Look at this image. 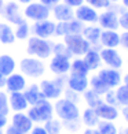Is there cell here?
Returning a JSON list of instances; mask_svg holds the SVG:
<instances>
[{
  "label": "cell",
  "instance_id": "42",
  "mask_svg": "<svg viewBox=\"0 0 128 134\" xmlns=\"http://www.w3.org/2000/svg\"><path fill=\"white\" fill-rule=\"evenodd\" d=\"M65 99H68L73 103H78V100H80V97H78V93L75 92V90H72V89H66L65 90Z\"/></svg>",
  "mask_w": 128,
  "mask_h": 134
},
{
  "label": "cell",
  "instance_id": "5",
  "mask_svg": "<svg viewBox=\"0 0 128 134\" xmlns=\"http://www.w3.org/2000/svg\"><path fill=\"white\" fill-rule=\"evenodd\" d=\"M19 69L23 72V75L30 77V78H39L44 74L46 67L41 60L35 59V58H25L21 60Z\"/></svg>",
  "mask_w": 128,
  "mask_h": 134
},
{
  "label": "cell",
  "instance_id": "7",
  "mask_svg": "<svg viewBox=\"0 0 128 134\" xmlns=\"http://www.w3.org/2000/svg\"><path fill=\"white\" fill-rule=\"evenodd\" d=\"M11 125H13L15 129H18L22 134H29L30 130L33 129V122L28 116V114L23 112H15L11 118Z\"/></svg>",
  "mask_w": 128,
  "mask_h": 134
},
{
  "label": "cell",
  "instance_id": "37",
  "mask_svg": "<svg viewBox=\"0 0 128 134\" xmlns=\"http://www.w3.org/2000/svg\"><path fill=\"white\" fill-rule=\"evenodd\" d=\"M62 125H63V129H66L70 133H76L80 130V127H81V122L80 119H75V120H65L62 122Z\"/></svg>",
  "mask_w": 128,
  "mask_h": 134
},
{
  "label": "cell",
  "instance_id": "28",
  "mask_svg": "<svg viewBox=\"0 0 128 134\" xmlns=\"http://www.w3.org/2000/svg\"><path fill=\"white\" fill-rule=\"evenodd\" d=\"M88 66L85 64V62L83 59H76L73 60V63H70V74L72 75H84L87 77L88 74Z\"/></svg>",
  "mask_w": 128,
  "mask_h": 134
},
{
  "label": "cell",
  "instance_id": "36",
  "mask_svg": "<svg viewBox=\"0 0 128 134\" xmlns=\"http://www.w3.org/2000/svg\"><path fill=\"white\" fill-rule=\"evenodd\" d=\"M83 29V22H80L78 19H72L68 22V34H81Z\"/></svg>",
  "mask_w": 128,
  "mask_h": 134
},
{
  "label": "cell",
  "instance_id": "59",
  "mask_svg": "<svg viewBox=\"0 0 128 134\" xmlns=\"http://www.w3.org/2000/svg\"><path fill=\"white\" fill-rule=\"evenodd\" d=\"M119 134H124V133H123V131H121V133H119Z\"/></svg>",
  "mask_w": 128,
  "mask_h": 134
},
{
  "label": "cell",
  "instance_id": "33",
  "mask_svg": "<svg viewBox=\"0 0 128 134\" xmlns=\"http://www.w3.org/2000/svg\"><path fill=\"white\" fill-rule=\"evenodd\" d=\"M114 93H116V99H117L119 105H123V107L128 105V86L120 85Z\"/></svg>",
  "mask_w": 128,
  "mask_h": 134
},
{
  "label": "cell",
  "instance_id": "22",
  "mask_svg": "<svg viewBox=\"0 0 128 134\" xmlns=\"http://www.w3.org/2000/svg\"><path fill=\"white\" fill-rule=\"evenodd\" d=\"M23 94H25L29 105H35L36 103H39L41 99H44L43 94H41L40 86H39V85H36V83H32L29 88H26L25 90H23Z\"/></svg>",
  "mask_w": 128,
  "mask_h": 134
},
{
  "label": "cell",
  "instance_id": "54",
  "mask_svg": "<svg viewBox=\"0 0 128 134\" xmlns=\"http://www.w3.org/2000/svg\"><path fill=\"white\" fill-rule=\"evenodd\" d=\"M19 3H23V4H26V3H32V0H18Z\"/></svg>",
  "mask_w": 128,
  "mask_h": 134
},
{
  "label": "cell",
  "instance_id": "34",
  "mask_svg": "<svg viewBox=\"0 0 128 134\" xmlns=\"http://www.w3.org/2000/svg\"><path fill=\"white\" fill-rule=\"evenodd\" d=\"M17 26L18 27H17V30L14 32L15 38H18V40H26L29 37V32H30V27L28 25V22L23 21L22 23H19V25H17Z\"/></svg>",
  "mask_w": 128,
  "mask_h": 134
},
{
  "label": "cell",
  "instance_id": "10",
  "mask_svg": "<svg viewBox=\"0 0 128 134\" xmlns=\"http://www.w3.org/2000/svg\"><path fill=\"white\" fill-rule=\"evenodd\" d=\"M33 34L40 38H48L52 34H55V23L44 19V21H37L33 26Z\"/></svg>",
  "mask_w": 128,
  "mask_h": 134
},
{
  "label": "cell",
  "instance_id": "43",
  "mask_svg": "<svg viewBox=\"0 0 128 134\" xmlns=\"http://www.w3.org/2000/svg\"><path fill=\"white\" fill-rule=\"evenodd\" d=\"M119 22H120V26L128 32V11H125L119 16Z\"/></svg>",
  "mask_w": 128,
  "mask_h": 134
},
{
  "label": "cell",
  "instance_id": "6",
  "mask_svg": "<svg viewBox=\"0 0 128 134\" xmlns=\"http://www.w3.org/2000/svg\"><path fill=\"white\" fill-rule=\"evenodd\" d=\"M25 16L35 22L48 19L50 16V7H47L43 3H29L25 8Z\"/></svg>",
  "mask_w": 128,
  "mask_h": 134
},
{
  "label": "cell",
  "instance_id": "44",
  "mask_svg": "<svg viewBox=\"0 0 128 134\" xmlns=\"http://www.w3.org/2000/svg\"><path fill=\"white\" fill-rule=\"evenodd\" d=\"M63 2H65V4L66 5H69V7H80V5L84 3V0H63Z\"/></svg>",
  "mask_w": 128,
  "mask_h": 134
},
{
  "label": "cell",
  "instance_id": "29",
  "mask_svg": "<svg viewBox=\"0 0 128 134\" xmlns=\"http://www.w3.org/2000/svg\"><path fill=\"white\" fill-rule=\"evenodd\" d=\"M83 93H84V100H85V103H87V105L90 108H96V107H99L103 103L102 97L98 93H95L92 89H87Z\"/></svg>",
  "mask_w": 128,
  "mask_h": 134
},
{
  "label": "cell",
  "instance_id": "58",
  "mask_svg": "<svg viewBox=\"0 0 128 134\" xmlns=\"http://www.w3.org/2000/svg\"><path fill=\"white\" fill-rule=\"evenodd\" d=\"M109 2H120V0H109Z\"/></svg>",
  "mask_w": 128,
  "mask_h": 134
},
{
  "label": "cell",
  "instance_id": "40",
  "mask_svg": "<svg viewBox=\"0 0 128 134\" xmlns=\"http://www.w3.org/2000/svg\"><path fill=\"white\" fill-rule=\"evenodd\" d=\"M55 34L57 36H68V22H58L55 25Z\"/></svg>",
  "mask_w": 128,
  "mask_h": 134
},
{
  "label": "cell",
  "instance_id": "19",
  "mask_svg": "<svg viewBox=\"0 0 128 134\" xmlns=\"http://www.w3.org/2000/svg\"><path fill=\"white\" fill-rule=\"evenodd\" d=\"M88 85H90V81L87 80V77L84 75H72L69 77L68 80V86L69 89L75 90L77 93H83L88 89Z\"/></svg>",
  "mask_w": 128,
  "mask_h": 134
},
{
  "label": "cell",
  "instance_id": "55",
  "mask_svg": "<svg viewBox=\"0 0 128 134\" xmlns=\"http://www.w3.org/2000/svg\"><path fill=\"white\" fill-rule=\"evenodd\" d=\"M124 85H125V86H128V74L124 77Z\"/></svg>",
  "mask_w": 128,
  "mask_h": 134
},
{
  "label": "cell",
  "instance_id": "14",
  "mask_svg": "<svg viewBox=\"0 0 128 134\" xmlns=\"http://www.w3.org/2000/svg\"><path fill=\"white\" fill-rule=\"evenodd\" d=\"M95 111L96 114H98V116L101 120H116L119 118V109L116 105H110V104H107V103L103 101L102 104L99 107H96L95 108Z\"/></svg>",
  "mask_w": 128,
  "mask_h": 134
},
{
  "label": "cell",
  "instance_id": "25",
  "mask_svg": "<svg viewBox=\"0 0 128 134\" xmlns=\"http://www.w3.org/2000/svg\"><path fill=\"white\" fill-rule=\"evenodd\" d=\"M84 62L85 64L88 66V69L90 70H95V69H98V67L101 66V62H102V59H101V55L98 51H95V49H90L87 53L84 55Z\"/></svg>",
  "mask_w": 128,
  "mask_h": 134
},
{
  "label": "cell",
  "instance_id": "17",
  "mask_svg": "<svg viewBox=\"0 0 128 134\" xmlns=\"http://www.w3.org/2000/svg\"><path fill=\"white\" fill-rule=\"evenodd\" d=\"M99 25L102 27H105V30H116L120 27V22H119V16L116 15L113 11H106L98 16Z\"/></svg>",
  "mask_w": 128,
  "mask_h": 134
},
{
  "label": "cell",
  "instance_id": "57",
  "mask_svg": "<svg viewBox=\"0 0 128 134\" xmlns=\"http://www.w3.org/2000/svg\"><path fill=\"white\" fill-rule=\"evenodd\" d=\"M0 134H4V131H3V129H0Z\"/></svg>",
  "mask_w": 128,
  "mask_h": 134
},
{
  "label": "cell",
  "instance_id": "8",
  "mask_svg": "<svg viewBox=\"0 0 128 134\" xmlns=\"http://www.w3.org/2000/svg\"><path fill=\"white\" fill-rule=\"evenodd\" d=\"M39 86H40L43 97L47 99V100H58L61 97V94H62V92H63V89L61 86H58L54 81L44 80V81L40 82Z\"/></svg>",
  "mask_w": 128,
  "mask_h": 134
},
{
  "label": "cell",
  "instance_id": "38",
  "mask_svg": "<svg viewBox=\"0 0 128 134\" xmlns=\"http://www.w3.org/2000/svg\"><path fill=\"white\" fill-rule=\"evenodd\" d=\"M10 112V105H8V96L4 92L0 90V114L8 115Z\"/></svg>",
  "mask_w": 128,
  "mask_h": 134
},
{
  "label": "cell",
  "instance_id": "46",
  "mask_svg": "<svg viewBox=\"0 0 128 134\" xmlns=\"http://www.w3.org/2000/svg\"><path fill=\"white\" fill-rule=\"evenodd\" d=\"M120 44L128 49V32H127V30L123 34H120Z\"/></svg>",
  "mask_w": 128,
  "mask_h": 134
},
{
  "label": "cell",
  "instance_id": "23",
  "mask_svg": "<svg viewBox=\"0 0 128 134\" xmlns=\"http://www.w3.org/2000/svg\"><path fill=\"white\" fill-rule=\"evenodd\" d=\"M99 116L96 114L95 108H85L84 112L81 114V123L87 127H96L99 123Z\"/></svg>",
  "mask_w": 128,
  "mask_h": 134
},
{
  "label": "cell",
  "instance_id": "49",
  "mask_svg": "<svg viewBox=\"0 0 128 134\" xmlns=\"http://www.w3.org/2000/svg\"><path fill=\"white\" fill-rule=\"evenodd\" d=\"M61 0H40V3H43L44 5L47 7H54V5H57Z\"/></svg>",
  "mask_w": 128,
  "mask_h": 134
},
{
  "label": "cell",
  "instance_id": "52",
  "mask_svg": "<svg viewBox=\"0 0 128 134\" xmlns=\"http://www.w3.org/2000/svg\"><path fill=\"white\" fill-rule=\"evenodd\" d=\"M121 114H123V116H124L125 122H127V123H128V105L123 107V111H121Z\"/></svg>",
  "mask_w": 128,
  "mask_h": 134
},
{
  "label": "cell",
  "instance_id": "21",
  "mask_svg": "<svg viewBox=\"0 0 128 134\" xmlns=\"http://www.w3.org/2000/svg\"><path fill=\"white\" fill-rule=\"evenodd\" d=\"M102 45L105 48H114L120 45V34L114 30H103L101 33V40Z\"/></svg>",
  "mask_w": 128,
  "mask_h": 134
},
{
  "label": "cell",
  "instance_id": "18",
  "mask_svg": "<svg viewBox=\"0 0 128 134\" xmlns=\"http://www.w3.org/2000/svg\"><path fill=\"white\" fill-rule=\"evenodd\" d=\"M3 15L6 16V19L8 22L14 23V25H19V23L23 22V18L19 14V7H18V4L14 3V2H10V3L6 4Z\"/></svg>",
  "mask_w": 128,
  "mask_h": 134
},
{
  "label": "cell",
  "instance_id": "3",
  "mask_svg": "<svg viewBox=\"0 0 128 134\" xmlns=\"http://www.w3.org/2000/svg\"><path fill=\"white\" fill-rule=\"evenodd\" d=\"M28 53L33 55V56H37L39 59H47L52 53V45L47 40L33 36L28 41Z\"/></svg>",
  "mask_w": 128,
  "mask_h": 134
},
{
  "label": "cell",
  "instance_id": "12",
  "mask_svg": "<svg viewBox=\"0 0 128 134\" xmlns=\"http://www.w3.org/2000/svg\"><path fill=\"white\" fill-rule=\"evenodd\" d=\"M98 14H96L95 8L90 7V5H80L77 7V10L75 11V18L78 19L80 22H88V23H94L98 21Z\"/></svg>",
  "mask_w": 128,
  "mask_h": 134
},
{
  "label": "cell",
  "instance_id": "9",
  "mask_svg": "<svg viewBox=\"0 0 128 134\" xmlns=\"http://www.w3.org/2000/svg\"><path fill=\"white\" fill-rule=\"evenodd\" d=\"M8 105H10V111L23 112L29 108V103L22 92H11L8 96Z\"/></svg>",
  "mask_w": 128,
  "mask_h": 134
},
{
  "label": "cell",
  "instance_id": "15",
  "mask_svg": "<svg viewBox=\"0 0 128 134\" xmlns=\"http://www.w3.org/2000/svg\"><path fill=\"white\" fill-rule=\"evenodd\" d=\"M50 70L57 75H65L70 71V60L63 56H54L50 63Z\"/></svg>",
  "mask_w": 128,
  "mask_h": 134
},
{
  "label": "cell",
  "instance_id": "45",
  "mask_svg": "<svg viewBox=\"0 0 128 134\" xmlns=\"http://www.w3.org/2000/svg\"><path fill=\"white\" fill-rule=\"evenodd\" d=\"M29 134H48V133L44 129V126H33V129L30 130Z\"/></svg>",
  "mask_w": 128,
  "mask_h": 134
},
{
  "label": "cell",
  "instance_id": "27",
  "mask_svg": "<svg viewBox=\"0 0 128 134\" xmlns=\"http://www.w3.org/2000/svg\"><path fill=\"white\" fill-rule=\"evenodd\" d=\"M101 29L95 26H88L83 29V37L87 40L90 44H96L101 40Z\"/></svg>",
  "mask_w": 128,
  "mask_h": 134
},
{
  "label": "cell",
  "instance_id": "39",
  "mask_svg": "<svg viewBox=\"0 0 128 134\" xmlns=\"http://www.w3.org/2000/svg\"><path fill=\"white\" fill-rule=\"evenodd\" d=\"M90 5H92V8H105L110 5L109 0H85Z\"/></svg>",
  "mask_w": 128,
  "mask_h": 134
},
{
  "label": "cell",
  "instance_id": "53",
  "mask_svg": "<svg viewBox=\"0 0 128 134\" xmlns=\"http://www.w3.org/2000/svg\"><path fill=\"white\" fill-rule=\"evenodd\" d=\"M4 7H6V4L3 0H0V14H3L4 13Z\"/></svg>",
  "mask_w": 128,
  "mask_h": 134
},
{
  "label": "cell",
  "instance_id": "24",
  "mask_svg": "<svg viewBox=\"0 0 128 134\" xmlns=\"http://www.w3.org/2000/svg\"><path fill=\"white\" fill-rule=\"evenodd\" d=\"M14 69H15V60L10 55H2L0 56V72L3 75L8 77L10 74H13Z\"/></svg>",
  "mask_w": 128,
  "mask_h": 134
},
{
  "label": "cell",
  "instance_id": "48",
  "mask_svg": "<svg viewBox=\"0 0 128 134\" xmlns=\"http://www.w3.org/2000/svg\"><path fill=\"white\" fill-rule=\"evenodd\" d=\"M8 125V118H7V115H3V114H0V129H6Z\"/></svg>",
  "mask_w": 128,
  "mask_h": 134
},
{
  "label": "cell",
  "instance_id": "20",
  "mask_svg": "<svg viewBox=\"0 0 128 134\" xmlns=\"http://www.w3.org/2000/svg\"><path fill=\"white\" fill-rule=\"evenodd\" d=\"M54 16L57 18L59 22H69L72 19H75V13H73L72 7L63 4H57L54 5Z\"/></svg>",
  "mask_w": 128,
  "mask_h": 134
},
{
  "label": "cell",
  "instance_id": "47",
  "mask_svg": "<svg viewBox=\"0 0 128 134\" xmlns=\"http://www.w3.org/2000/svg\"><path fill=\"white\" fill-rule=\"evenodd\" d=\"M4 134H22L18 129H15V127L13 126V125H10V126H7L6 127V130H4Z\"/></svg>",
  "mask_w": 128,
  "mask_h": 134
},
{
  "label": "cell",
  "instance_id": "41",
  "mask_svg": "<svg viewBox=\"0 0 128 134\" xmlns=\"http://www.w3.org/2000/svg\"><path fill=\"white\" fill-rule=\"evenodd\" d=\"M105 103H107V104H110V105H119L117 99H116L114 90H110V89H109L107 92L105 93Z\"/></svg>",
  "mask_w": 128,
  "mask_h": 134
},
{
  "label": "cell",
  "instance_id": "32",
  "mask_svg": "<svg viewBox=\"0 0 128 134\" xmlns=\"http://www.w3.org/2000/svg\"><path fill=\"white\" fill-rule=\"evenodd\" d=\"M96 129H98L99 134H119L117 127L110 120H99Z\"/></svg>",
  "mask_w": 128,
  "mask_h": 134
},
{
  "label": "cell",
  "instance_id": "2",
  "mask_svg": "<svg viewBox=\"0 0 128 134\" xmlns=\"http://www.w3.org/2000/svg\"><path fill=\"white\" fill-rule=\"evenodd\" d=\"M54 114L62 122L65 120H75L80 119V109L77 104L68 99H58L54 104Z\"/></svg>",
  "mask_w": 128,
  "mask_h": 134
},
{
  "label": "cell",
  "instance_id": "30",
  "mask_svg": "<svg viewBox=\"0 0 128 134\" xmlns=\"http://www.w3.org/2000/svg\"><path fill=\"white\" fill-rule=\"evenodd\" d=\"M90 85H91V89H92L95 93H98L99 96L105 94L107 90L110 89V88H109L107 85L103 82L98 75H94L92 78H91V80H90Z\"/></svg>",
  "mask_w": 128,
  "mask_h": 134
},
{
  "label": "cell",
  "instance_id": "56",
  "mask_svg": "<svg viewBox=\"0 0 128 134\" xmlns=\"http://www.w3.org/2000/svg\"><path fill=\"white\" fill-rule=\"evenodd\" d=\"M123 3H124V7L128 8V0H123Z\"/></svg>",
  "mask_w": 128,
  "mask_h": 134
},
{
  "label": "cell",
  "instance_id": "50",
  "mask_svg": "<svg viewBox=\"0 0 128 134\" xmlns=\"http://www.w3.org/2000/svg\"><path fill=\"white\" fill-rule=\"evenodd\" d=\"M83 134H99V131L96 127H87V129L83 131Z\"/></svg>",
  "mask_w": 128,
  "mask_h": 134
},
{
  "label": "cell",
  "instance_id": "51",
  "mask_svg": "<svg viewBox=\"0 0 128 134\" xmlns=\"http://www.w3.org/2000/svg\"><path fill=\"white\" fill-rule=\"evenodd\" d=\"M6 75H3L2 72H0V89H3L4 86H6Z\"/></svg>",
  "mask_w": 128,
  "mask_h": 134
},
{
  "label": "cell",
  "instance_id": "11",
  "mask_svg": "<svg viewBox=\"0 0 128 134\" xmlns=\"http://www.w3.org/2000/svg\"><path fill=\"white\" fill-rule=\"evenodd\" d=\"M101 59L105 62L107 66H110L112 69H120L123 66V59L117 53V51L112 49V48H105L99 52Z\"/></svg>",
  "mask_w": 128,
  "mask_h": 134
},
{
  "label": "cell",
  "instance_id": "13",
  "mask_svg": "<svg viewBox=\"0 0 128 134\" xmlns=\"http://www.w3.org/2000/svg\"><path fill=\"white\" fill-rule=\"evenodd\" d=\"M6 88L7 90L11 92H22L26 88V80L25 77L21 74H10L7 78H6Z\"/></svg>",
  "mask_w": 128,
  "mask_h": 134
},
{
  "label": "cell",
  "instance_id": "1",
  "mask_svg": "<svg viewBox=\"0 0 128 134\" xmlns=\"http://www.w3.org/2000/svg\"><path fill=\"white\" fill-rule=\"evenodd\" d=\"M26 114L33 123H44L54 118V105L51 104V100L41 99L35 105H30Z\"/></svg>",
  "mask_w": 128,
  "mask_h": 134
},
{
  "label": "cell",
  "instance_id": "26",
  "mask_svg": "<svg viewBox=\"0 0 128 134\" xmlns=\"http://www.w3.org/2000/svg\"><path fill=\"white\" fill-rule=\"evenodd\" d=\"M15 34L13 32V29H11L8 25H6V23H2L0 22V42L2 44H13L15 41Z\"/></svg>",
  "mask_w": 128,
  "mask_h": 134
},
{
  "label": "cell",
  "instance_id": "16",
  "mask_svg": "<svg viewBox=\"0 0 128 134\" xmlns=\"http://www.w3.org/2000/svg\"><path fill=\"white\" fill-rule=\"evenodd\" d=\"M98 77L101 78V80L105 82L109 88H116V86H120V82H121V75L120 72L117 70H113V69H105L99 71Z\"/></svg>",
  "mask_w": 128,
  "mask_h": 134
},
{
  "label": "cell",
  "instance_id": "31",
  "mask_svg": "<svg viewBox=\"0 0 128 134\" xmlns=\"http://www.w3.org/2000/svg\"><path fill=\"white\" fill-rule=\"evenodd\" d=\"M44 129L47 130L48 134H61V131H62V129H63L62 120L51 118L50 120L44 122Z\"/></svg>",
  "mask_w": 128,
  "mask_h": 134
},
{
  "label": "cell",
  "instance_id": "4",
  "mask_svg": "<svg viewBox=\"0 0 128 134\" xmlns=\"http://www.w3.org/2000/svg\"><path fill=\"white\" fill-rule=\"evenodd\" d=\"M65 44L70 49V52L76 56L85 55L91 49V44L81 34H68L65 36Z\"/></svg>",
  "mask_w": 128,
  "mask_h": 134
},
{
  "label": "cell",
  "instance_id": "35",
  "mask_svg": "<svg viewBox=\"0 0 128 134\" xmlns=\"http://www.w3.org/2000/svg\"><path fill=\"white\" fill-rule=\"evenodd\" d=\"M52 52L55 56H63V58H68V59H70L73 56V53L70 52L69 48L66 47V44H55L52 47Z\"/></svg>",
  "mask_w": 128,
  "mask_h": 134
}]
</instances>
